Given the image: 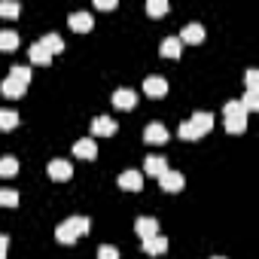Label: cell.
Returning a JSON list of instances; mask_svg holds the SVG:
<instances>
[{
	"mask_svg": "<svg viewBox=\"0 0 259 259\" xmlns=\"http://www.w3.org/2000/svg\"><path fill=\"white\" fill-rule=\"evenodd\" d=\"M241 107H244V113H247V110H256V107H259V92H256V89H247Z\"/></svg>",
	"mask_w": 259,
	"mask_h": 259,
	"instance_id": "obj_27",
	"label": "cell"
},
{
	"mask_svg": "<svg viewBox=\"0 0 259 259\" xmlns=\"http://www.w3.org/2000/svg\"><path fill=\"white\" fill-rule=\"evenodd\" d=\"M113 104H116L119 110H132V107L138 104V95H135L132 89H116V92H113Z\"/></svg>",
	"mask_w": 259,
	"mask_h": 259,
	"instance_id": "obj_6",
	"label": "cell"
},
{
	"mask_svg": "<svg viewBox=\"0 0 259 259\" xmlns=\"http://www.w3.org/2000/svg\"><path fill=\"white\" fill-rule=\"evenodd\" d=\"M49 177H52V180H70V177H73L70 162H64V159H52V162H49Z\"/></svg>",
	"mask_w": 259,
	"mask_h": 259,
	"instance_id": "obj_5",
	"label": "cell"
},
{
	"mask_svg": "<svg viewBox=\"0 0 259 259\" xmlns=\"http://www.w3.org/2000/svg\"><path fill=\"white\" fill-rule=\"evenodd\" d=\"M210 125H213V116L204 113V110H198V113H192L189 122H180V138L183 141H198L201 135L210 132Z\"/></svg>",
	"mask_w": 259,
	"mask_h": 259,
	"instance_id": "obj_1",
	"label": "cell"
},
{
	"mask_svg": "<svg viewBox=\"0 0 259 259\" xmlns=\"http://www.w3.org/2000/svg\"><path fill=\"white\" fill-rule=\"evenodd\" d=\"M25 89H28V85H25V82H19L16 76H7L4 82H0V92H4V98H22V95H25Z\"/></svg>",
	"mask_w": 259,
	"mask_h": 259,
	"instance_id": "obj_7",
	"label": "cell"
},
{
	"mask_svg": "<svg viewBox=\"0 0 259 259\" xmlns=\"http://www.w3.org/2000/svg\"><path fill=\"white\" fill-rule=\"evenodd\" d=\"M92 132L101 135V138H110V135H116V122H113L110 116H98V119L92 122Z\"/></svg>",
	"mask_w": 259,
	"mask_h": 259,
	"instance_id": "obj_11",
	"label": "cell"
},
{
	"mask_svg": "<svg viewBox=\"0 0 259 259\" xmlns=\"http://www.w3.org/2000/svg\"><path fill=\"white\" fill-rule=\"evenodd\" d=\"M144 141H147V144H165V141H168V128H165L162 122H150L147 132H144Z\"/></svg>",
	"mask_w": 259,
	"mask_h": 259,
	"instance_id": "obj_3",
	"label": "cell"
},
{
	"mask_svg": "<svg viewBox=\"0 0 259 259\" xmlns=\"http://www.w3.org/2000/svg\"><path fill=\"white\" fill-rule=\"evenodd\" d=\"M67 223L73 226V232H76V235H85V232L92 229V220H89V217H70Z\"/></svg>",
	"mask_w": 259,
	"mask_h": 259,
	"instance_id": "obj_24",
	"label": "cell"
},
{
	"mask_svg": "<svg viewBox=\"0 0 259 259\" xmlns=\"http://www.w3.org/2000/svg\"><path fill=\"white\" fill-rule=\"evenodd\" d=\"M210 259H226V256H210Z\"/></svg>",
	"mask_w": 259,
	"mask_h": 259,
	"instance_id": "obj_34",
	"label": "cell"
},
{
	"mask_svg": "<svg viewBox=\"0 0 259 259\" xmlns=\"http://www.w3.org/2000/svg\"><path fill=\"white\" fill-rule=\"evenodd\" d=\"M119 186L122 189H141L144 186V174L141 171H122L119 174Z\"/></svg>",
	"mask_w": 259,
	"mask_h": 259,
	"instance_id": "obj_12",
	"label": "cell"
},
{
	"mask_svg": "<svg viewBox=\"0 0 259 259\" xmlns=\"http://www.w3.org/2000/svg\"><path fill=\"white\" fill-rule=\"evenodd\" d=\"M73 153H76L79 159H95V156H98V144H95L92 138H79V141L73 144Z\"/></svg>",
	"mask_w": 259,
	"mask_h": 259,
	"instance_id": "obj_9",
	"label": "cell"
},
{
	"mask_svg": "<svg viewBox=\"0 0 259 259\" xmlns=\"http://www.w3.org/2000/svg\"><path fill=\"white\" fill-rule=\"evenodd\" d=\"M180 49H183L180 37H165V40H162V55H165V58H177Z\"/></svg>",
	"mask_w": 259,
	"mask_h": 259,
	"instance_id": "obj_17",
	"label": "cell"
},
{
	"mask_svg": "<svg viewBox=\"0 0 259 259\" xmlns=\"http://www.w3.org/2000/svg\"><path fill=\"white\" fill-rule=\"evenodd\" d=\"M144 250H147L150 256H159V253H165V250H168V241H165V235H153V238H147V241H144Z\"/></svg>",
	"mask_w": 259,
	"mask_h": 259,
	"instance_id": "obj_16",
	"label": "cell"
},
{
	"mask_svg": "<svg viewBox=\"0 0 259 259\" xmlns=\"http://www.w3.org/2000/svg\"><path fill=\"white\" fill-rule=\"evenodd\" d=\"M46 49H49V55H55V52H64V40L58 37V34H46L43 40H40Z\"/></svg>",
	"mask_w": 259,
	"mask_h": 259,
	"instance_id": "obj_21",
	"label": "cell"
},
{
	"mask_svg": "<svg viewBox=\"0 0 259 259\" xmlns=\"http://www.w3.org/2000/svg\"><path fill=\"white\" fill-rule=\"evenodd\" d=\"M98 259H119V250H116L113 244H104V247L98 250Z\"/></svg>",
	"mask_w": 259,
	"mask_h": 259,
	"instance_id": "obj_30",
	"label": "cell"
},
{
	"mask_svg": "<svg viewBox=\"0 0 259 259\" xmlns=\"http://www.w3.org/2000/svg\"><path fill=\"white\" fill-rule=\"evenodd\" d=\"M159 183H162L165 192H180V189H183V177H180L177 171H165V174L159 177Z\"/></svg>",
	"mask_w": 259,
	"mask_h": 259,
	"instance_id": "obj_15",
	"label": "cell"
},
{
	"mask_svg": "<svg viewBox=\"0 0 259 259\" xmlns=\"http://www.w3.org/2000/svg\"><path fill=\"white\" fill-rule=\"evenodd\" d=\"M144 92H147L150 98H162V95L168 92V79H165V76H147V79H144Z\"/></svg>",
	"mask_w": 259,
	"mask_h": 259,
	"instance_id": "obj_4",
	"label": "cell"
},
{
	"mask_svg": "<svg viewBox=\"0 0 259 259\" xmlns=\"http://www.w3.org/2000/svg\"><path fill=\"white\" fill-rule=\"evenodd\" d=\"M7 244H10V238L0 235V259H7Z\"/></svg>",
	"mask_w": 259,
	"mask_h": 259,
	"instance_id": "obj_33",
	"label": "cell"
},
{
	"mask_svg": "<svg viewBox=\"0 0 259 259\" xmlns=\"http://www.w3.org/2000/svg\"><path fill=\"white\" fill-rule=\"evenodd\" d=\"M13 174H19V162L13 156H4L0 159V177H13Z\"/></svg>",
	"mask_w": 259,
	"mask_h": 259,
	"instance_id": "obj_22",
	"label": "cell"
},
{
	"mask_svg": "<svg viewBox=\"0 0 259 259\" xmlns=\"http://www.w3.org/2000/svg\"><path fill=\"white\" fill-rule=\"evenodd\" d=\"M144 171H147V174H153V177H162V174L168 171V162H165V156H147V162H144Z\"/></svg>",
	"mask_w": 259,
	"mask_h": 259,
	"instance_id": "obj_14",
	"label": "cell"
},
{
	"mask_svg": "<svg viewBox=\"0 0 259 259\" xmlns=\"http://www.w3.org/2000/svg\"><path fill=\"white\" fill-rule=\"evenodd\" d=\"M16 125H19V116L13 110H0V128H4V132H10Z\"/></svg>",
	"mask_w": 259,
	"mask_h": 259,
	"instance_id": "obj_23",
	"label": "cell"
},
{
	"mask_svg": "<svg viewBox=\"0 0 259 259\" xmlns=\"http://www.w3.org/2000/svg\"><path fill=\"white\" fill-rule=\"evenodd\" d=\"M19 13H22V7L16 4V0H0V16L13 19V16H19Z\"/></svg>",
	"mask_w": 259,
	"mask_h": 259,
	"instance_id": "obj_26",
	"label": "cell"
},
{
	"mask_svg": "<svg viewBox=\"0 0 259 259\" xmlns=\"http://www.w3.org/2000/svg\"><path fill=\"white\" fill-rule=\"evenodd\" d=\"M98 10H116V0H95Z\"/></svg>",
	"mask_w": 259,
	"mask_h": 259,
	"instance_id": "obj_31",
	"label": "cell"
},
{
	"mask_svg": "<svg viewBox=\"0 0 259 259\" xmlns=\"http://www.w3.org/2000/svg\"><path fill=\"white\" fill-rule=\"evenodd\" d=\"M16 204H19L16 189H0V207H16Z\"/></svg>",
	"mask_w": 259,
	"mask_h": 259,
	"instance_id": "obj_25",
	"label": "cell"
},
{
	"mask_svg": "<svg viewBox=\"0 0 259 259\" xmlns=\"http://www.w3.org/2000/svg\"><path fill=\"white\" fill-rule=\"evenodd\" d=\"M55 238H58L61 244H73V241H76L79 235H76V232H73V226H70V223L64 220V223H61V226L55 229Z\"/></svg>",
	"mask_w": 259,
	"mask_h": 259,
	"instance_id": "obj_19",
	"label": "cell"
},
{
	"mask_svg": "<svg viewBox=\"0 0 259 259\" xmlns=\"http://www.w3.org/2000/svg\"><path fill=\"white\" fill-rule=\"evenodd\" d=\"M10 76H16L19 82H25V85H28V82H31V67H25V64H16V67L10 70Z\"/></svg>",
	"mask_w": 259,
	"mask_h": 259,
	"instance_id": "obj_29",
	"label": "cell"
},
{
	"mask_svg": "<svg viewBox=\"0 0 259 259\" xmlns=\"http://www.w3.org/2000/svg\"><path fill=\"white\" fill-rule=\"evenodd\" d=\"M223 113H226V132L241 135L244 128H247V113H244L241 101H229V104L223 107Z\"/></svg>",
	"mask_w": 259,
	"mask_h": 259,
	"instance_id": "obj_2",
	"label": "cell"
},
{
	"mask_svg": "<svg viewBox=\"0 0 259 259\" xmlns=\"http://www.w3.org/2000/svg\"><path fill=\"white\" fill-rule=\"evenodd\" d=\"M147 13H150V16H165V13H168V0H150V4H147Z\"/></svg>",
	"mask_w": 259,
	"mask_h": 259,
	"instance_id": "obj_28",
	"label": "cell"
},
{
	"mask_svg": "<svg viewBox=\"0 0 259 259\" xmlns=\"http://www.w3.org/2000/svg\"><path fill=\"white\" fill-rule=\"evenodd\" d=\"M31 61H34V64H49V61H52L49 49H46V46H43L40 40H37V43L31 46Z\"/></svg>",
	"mask_w": 259,
	"mask_h": 259,
	"instance_id": "obj_18",
	"label": "cell"
},
{
	"mask_svg": "<svg viewBox=\"0 0 259 259\" xmlns=\"http://www.w3.org/2000/svg\"><path fill=\"white\" fill-rule=\"evenodd\" d=\"M201 40H204V28L198 22H189L180 34V43H201Z\"/></svg>",
	"mask_w": 259,
	"mask_h": 259,
	"instance_id": "obj_13",
	"label": "cell"
},
{
	"mask_svg": "<svg viewBox=\"0 0 259 259\" xmlns=\"http://www.w3.org/2000/svg\"><path fill=\"white\" fill-rule=\"evenodd\" d=\"M256 79H259V73L256 70H247V89H256Z\"/></svg>",
	"mask_w": 259,
	"mask_h": 259,
	"instance_id": "obj_32",
	"label": "cell"
},
{
	"mask_svg": "<svg viewBox=\"0 0 259 259\" xmlns=\"http://www.w3.org/2000/svg\"><path fill=\"white\" fill-rule=\"evenodd\" d=\"M0 49H4V52L19 49V34L16 31H0Z\"/></svg>",
	"mask_w": 259,
	"mask_h": 259,
	"instance_id": "obj_20",
	"label": "cell"
},
{
	"mask_svg": "<svg viewBox=\"0 0 259 259\" xmlns=\"http://www.w3.org/2000/svg\"><path fill=\"white\" fill-rule=\"evenodd\" d=\"M135 229H138V235H141L144 241H147V238H153V235H159V223H156L153 217H138Z\"/></svg>",
	"mask_w": 259,
	"mask_h": 259,
	"instance_id": "obj_10",
	"label": "cell"
},
{
	"mask_svg": "<svg viewBox=\"0 0 259 259\" xmlns=\"http://www.w3.org/2000/svg\"><path fill=\"white\" fill-rule=\"evenodd\" d=\"M67 22H70V28H73V31H92V25H95V19H92L85 10L70 13V19H67Z\"/></svg>",
	"mask_w": 259,
	"mask_h": 259,
	"instance_id": "obj_8",
	"label": "cell"
}]
</instances>
